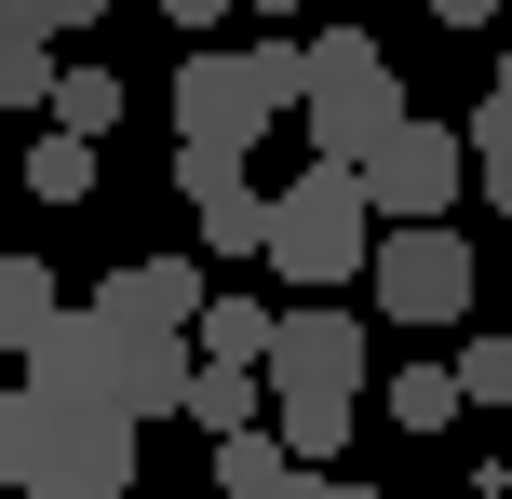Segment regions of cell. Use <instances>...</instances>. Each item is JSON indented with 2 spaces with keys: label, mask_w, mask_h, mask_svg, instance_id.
<instances>
[{
  "label": "cell",
  "mask_w": 512,
  "mask_h": 499,
  "mask_svg": "<svg viewBox=\"0 0 512 499\" xmlns=\"http://www.w3.org/2000/svg\"><path fill=\"white\" fill-rule=\"evenodd\" d=\"M364 284H378L391 324H459L472 311V243L459 230H378V270Z\"/></svg>",
  "instance_id": "5"
},
{
  "label": "cell",
  "mask_w": 512,
  "mask_h": 499,
  "mask_svg": "<svg viewBox=\"0 0 512 499\" xmlns=\"http://www.w3.org/2000/svg\"><path fill=\"white\" fill-rule=\"evenodd\" d=\"M108 122H122V81H108V68H95V54H81V68H68V81H54V135H81V149H95V135H108Z\"/></svg>",
  "instance_id": "12"
},
{
  "label": "cell",
  "mask_w": 512,
  "mask_h": 499,
  "mask_svg": "<svg viewBox=\"0 0 512 499\" xmlns=\"http://www.w3.org/2000/svg\"><path fill=\"white\" fill-rule=\"evenodd\" d=\"M54 324H68V297H54V270H41V257H0V338H14V351H41Z\"/></svg>",
  "instance_id": "10"
},
{
  "label": "cell",
  "mask_w": 512,
  "mask_h": 499,
  "mask_svg": "<svg viewBox=\"0 0 512 499\" xmlns=\"http://www.w3.org/2000/svg\"><path fill=\"white\" fill-rule=\"evenodd\" d=\"M459 365H391V419H405V432H445V419H459Z\"/></svg>",
  "instance_id": "13"
},
{
  "label": "cell",
  "mask_w": 512,
  "mask_h": 499,
  "mask_svg": "<svg viewBox=\"0 0 512 499\" xmlns=\"http://www.w3.org/2000/svg\"><path fill=\"white\" fill-rule=\"evenodd\" d=\"M54 81H68L54 41H0V95H14V108H54Z\"/></svg>",
  "instance_id": "17"
},
{
  "label": "cell",
  "mask_w": 512,
  "mask_h": 499,
  "mask_svg": "<svg viewBox=\"0 0 512 499\" xmlns=\"http://www.w3.org/2000/svg\"><path fill=\"white\" fill-rule=\"evenodd\" d=\"M432 14H445V27H486V14H499V0H432Z\"/></svg>",
  "instance_id": "21"
},
{
  "label": "cell",
  "mask_w": 512,
  "mask_h": 499,
  "mask_svg": "<svg viewBox=\"0 0 512 499\" xmlns=\"http://www.w3.org/2000/svg\"><path fill=\"white\" fill-rule=\"evenodd\" d=\"M486 95H499V108H512V41H499V81H486Z\"/></svg>",
  "instance_id": "22"
},
{
  "label": "cell",
  "mask_w": 512,
  "mask_h": 499,
  "mask_svg": "<svg viewBox=\"0 0 512 499\" xmlns=\"http://www.w3.org/2000/svg\"><path fill=\"white\" fill-rule=\"evenodd\" d=\"M243 14H270V27H283V14H297V0H243Z\"/></svg>",
  "instance_id": "23"
},
{
  "label": "cell",
  "mask_w": 512,
  "mask_h": 499,
  "mask_svg": "<svg viewBox=\"0 0 512 499\" xmlns=\"http://www.w3.org/2000/svg\"><path fill=\"white\" fill-rule=\"evenodd\" d=\"M95 311L122 324V338H203L216 284H203L189 257H135V270H108V284H95Z\"/></svg>",
  "instance_id": "7"
},
{
  "label": "cell",
  "mask_w": 512,
  "mask_h": 499,
  "mask_svg": "<svg viewBox=\"0 0 512 499\" xmlns=\"http://www.w3.org/2000/svg\"><path fill=\"white\" fill-rule=\"evenodd\" d=\"M459 392H472V405H512V338H472V351H459Z\"/></svg>",
  "instance_id": "18"
},
{
  "label": "cell",
  "mask_w": 512,
  "mask_h": 499,
  "mask_svg": "<svg viewBox=\"0 0 512 499\" xmlns=\"http://www.w3.org/2000/svg\"><path fill=\"white\" fill-rule=\"evenodd\" d=\"M270 270L283 284H351V270H378V203H364V176L351 162H297L283 176V203H270Z\"/></svg>",
  "instance_id": "3"
},
{
  "label": "cell",
  "mask_w": 512,
  "mask_h": 499,
  "mask_svg": "<svg viewBox=\"0 0 512 499\" xmlns=\"http://www.w3.org/2000/svg\"><path fill=\"white\" fill-rule=\"evenodd\" d=\"M472 189V122H405L378 162H364V203L391 230H445V203Z\"/></svg>",
  "instance_id": "4"
},
{
  "label": "cell",
  "mask_w": 512,
  "mask_h": 499,
  "mask_svg": "<svg viewBox=\"0 0 512 499\" xmlns=\"http://www.w3.org/2000/svg\"><path fill=\"white\" fill-rule=\"evenodd\" d=\"M0 473H14V499H135V405L14 378V405H0Z\"/></svg>",
  "instance_id": "1"
},
{
  "label": "cell",
  "mask_w": 512,
  "mask_h": 499,
  "mask_svg": "<svg viewBox=\"0 0 512 499\" xmlns=\"http://www.w3.org/2000/svg\"><path fill=\"white\" fill-rule=\"evenodd\" d=\"M472 189H486V203L512 216V108H499V95L472 108Z\"/></svg>",
  "instance_id": "14"
},
{
  "label": "cell",
  "mask_w": 512,
  "mask_h": 499,
  "mask_svg": "<svg viewBox=\"0 0 512 499\" xmlns=\"http://www.w3.org/2000/svg\"><path fill=\"white\" fill-rule=\"evenodd\" d=\"M27 189H41V203H81V189H95V149H81V135H41V149H27Z\"/></svg>",
  "instance_id": "16"
},
{
  "label": "cell",
  "mask_w": 512,
  "mask_h": 499,
  "mask_svg": "<svg viewBox=\"0 0 512 499\" xmlns=\"http://www.w3.org/2000/svg\"><path fill=\"white\" fill-rule=\"evenodd\" d=\"M297 499H391V486H337V473H310V486H297Z\"/></svg>",
  "instance_id": "20"
},
{
  "label": "cell",
  "mask_w": 512,
  "mask_h": 499,
  "mask_svg": "<svg viewBox=\"0 0 512 499\" xmlns=\"http://www.w3.org/2000/svg\"><path fill=\"white\" fill-rule=\"evenodd\" d=\"M405 81H391V54L364 41V27H310V162H378L391 135H405Z\"/></svg>",
  "instance_id": "2"
},
{
  "label": "cell",
  "mask_w": 512,
  "mask_h": 499,
  "mask_svg": "<svg viewBox=\"0 0 512 499\" xmlns=\"http://www.w3.org/2000/svg\"><path fill=\"white\" fill-rule=\"evenodd\" d=\"M270 68H256V54H176V135L189 149H256V122H270Z\"/></svg>",
  "instance_id": "6"
},
{
  "label": "cell",
  "mask_w": 512,
  "mask_h": 499,
  "mask_svg": "<svg viewBox=\"0 0 512 499\" xmlns=\"http://www.w3.org/2000/svg\"><path fill=\"white\" fill-rule=\"evenodd\" d=\"M162 27H216V14H243V0H149Z\"/></svg>",
  "instance_id": "19"
},
{
  "label": "cell",
  "mask_w": 512,
  "mask_h": 499,
  "mask_svg": "<svg viewBox=\"0 0 512 499\" xmlns=\"http://www.w3.org/2000/svg\"><path fill=\"white\" fill-rule=\"evenodd\" d=\"M270 338H283V311H256V297H216L203 311V365H270Z\"/></svg>",
  "instance_id": "11"
},
{
  "label": "cell",
  "mask_w": 512,
  "mask_h": 499,
  "mask_svg": "<svg viewBox=\"0 0 512 499\" xmlns=\"http://www.w3.org/2000/svg\"><path fill=\"white\" fill-rule=\"evenodd\" d=\"M135 499H176V486H135Z\"/></svg>",
  "instance_id": "24"
},
{
  "label": "cell",
  "mask_w": 512,
  "mask_h": 499,
  "mask_svg": "<svg viewBox=\"0 0 512 499\" xmlns=\"http://www.w3.org/2000/svg\"><path fill=\"white\" fill-rule=\"evenodd\" d=\"M216 486H230V499H297L310 459L283 446V432H243V446H216Z\"/></svg>",
  "instance_id": "9"
},
{
  "label": "cell",
  "mask_w": 512,
  "mask_h": 499,
  "mask_svg": "<svg viewBox=\"0 0 512 499\" xmlns=\"http://www.w3.org/2000/svg\"><path fill=\"white\" fill-rule=\"evenodd\" d=\"M108 0H0V41H81Z\"/></svg>",
  "instance_id": "15"
},
{
  "label": "cell",
  "mask_w": 512,
  "mask_h": 499,
  "mask_svg": "<svg viewBox=\"0 0 512 499\" xmlns=\"http://www.w3.org/2000/svg\"><path fill=\"white\" fill-rule=\"evenodd\" d=\"M176 176H189V203H203V243H216V257H270V203H283V189H256L230 149H189Z\"/></svg>",
  "instance_id": "8"
}]
</instances>
